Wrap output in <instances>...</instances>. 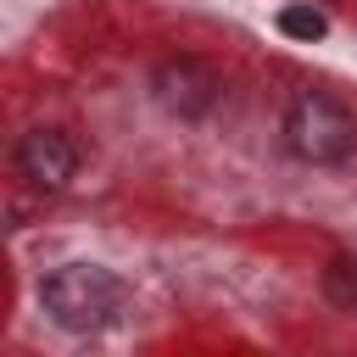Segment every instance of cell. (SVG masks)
<instances>
[{"instance_id":"obj_1","label":"cell","mask_w":357,"mask_h":357,"mask_svg":"<svg viewBox=\"0 0 357 357\" xmlns=\"http://www.w3.org/2000/svg\"><path fill=\"white\" fill-rule=\"evenodd\" d=\"M39 301H45V312H50L56 329H67V335H95V329H106V324L117 318V307H123V279H117L112 268H100V262H67V268L45 273Z\"/></svg>"},{"instance_id":"obj_3","label":"cell","mask_w":357,"mask_h":357,"mask_svg":"<svg viewBox=\"0 0 357 357\" xmlns=\"http://www.w3.org/2000/svg\"><path fill=\"white\" fill-rule=\"evenodd\" d=\"M151 89H156V100L173 112V117H184V123H195V117H206L212 106H218V73L206 67V61H195V56H167V61H156V73H151Z\"/></svg>"},{"instance_id":"obj_2","label":"cell","mask_w":357,"mask_h":357,"mask_svg":"<svg viewBox=\"0 0 357 357\" xmlns=\"http://www.w3.org/2000/svg\"><path fill=\"white\" fill-rule=\"evenodd\" d=\"M284 145L296 162H312V167H340L351 151H357V123L351 112L324 95V89H301L290 106H284Z\"/></svg>"},{"instance_id":"obj_4","label":"cell","mask_w":357,"mask_h":357,"mask_svg":"<svg viewBox=\"0 0 357 357\" xmlns=\"http://www.w3.org/2000/svg\"><path fill=\"white\" fill-rule=\"evenodd\" d=\"M17 173L33 184V190H67L73 173H78V145L73 134L61 128H28L17 139Z\"/></svg>"},{"instance_id":"obj_5","label":"cell","mask_w":357,"mask_h":357,"mask_svg":"<svg viewBox=\"0 0 357 357\" xmlns=\"http://www.w3.org/2000/svg\"><path fill=\"white\" fill-rule=\"evenodd\" d=\"M279 33H290V39H307V45H312V39H324V33H329V17H324L318 6H284V11H279Z\"/></svg>"},{"instance_id":"obj_6","label":"cell","mask_w":357,"mask_h":357,"mask_svg":"<svg viewBox=\"0 0 357 357\" xmlns=\"http://www.w3.org/2000/svg\"><path fill=\"white\" fill-rule=\"evenodd\" d=\"M324 290H329V301H340V307L357 312V262H329Z\"/></svg>"}]
</instances>
